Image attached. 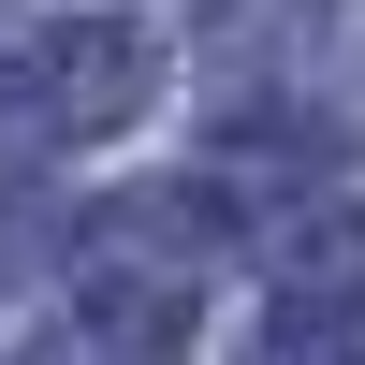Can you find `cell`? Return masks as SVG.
<instances>
[]
</instances>
